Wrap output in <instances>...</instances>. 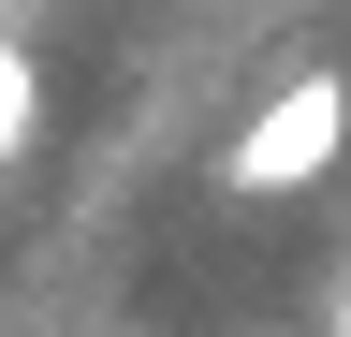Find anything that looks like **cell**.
<instances>
[{
	"label": "cell",
	"mask_w": 351,
	"mask_h": 337,
	"mask_svg": "<svg viewBox=\"0 0 351 337\" xmlns=\"http://www.w3.org/2000/svg\"><path fill=\"white\" fill-rule=\"evenodd\" d=\"M337 147H351V89L337 73H293V89L219 147V191H249V205L263 191H307V176H337Z\"/></svg>",
	"instance_id": "obj_1"
},
{
	"label": "cell",
	"mask_w": 351,
	"mask_h": 337,
	"mask_svg": "<svg viewBox=\"0 0 351 337\" xmlns=\"http://www.w3.org/2000/svg\"><path fill=\"white\" fill-rule=\"evenodd\" d=\"M29 132H44V59L15 45V30H0V176L29 161Z\"/></svg>",
	"instance_id": "obj_2"
},
{
	"label": "cell",
	"mask_w": 351,
	"mask_h": 337,
	"mask_svg": "<svg viewBox=\"0 0 351 337\" xmlns=\"http://www.w3.org/2000/svg\"><path fill=\"white\" fill-rule=\"evenodd\" d=\"M337 337H351V279H337Z\"/></svg>",
	"instance_id": "obj_3"
}]
</instances>
